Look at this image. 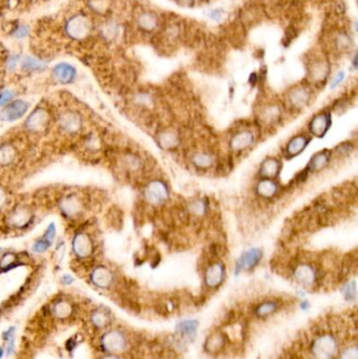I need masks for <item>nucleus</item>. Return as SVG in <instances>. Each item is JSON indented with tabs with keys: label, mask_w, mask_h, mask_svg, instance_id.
I'll list each match as a JSON object with an SVG mask.
<instances>
[{
	"label": "nucleus",
	"mask_w": 358,
	"mask_h": 359,
	"mask_svg": "<svg viewBox=\"0 0 358 359\" xmlns=\"http://www.w3.org/2000/svg\"><path fill=\"white\" fill-rule=\"evenodd\" d=\"M309 352L313 359H335L339 352L338 338L330 332L319 333L311 340Z\"/></svg>",
	"instance_id": "1"
},
{
	"label": "nucleus",
	"mask_w": 358,
	"mask_h": 359,
	"mask_svg": "<svg viewBox=\"0 0 358 359\" xmlns=\"http://www.w3.org/2000/svg\"><path fill=\"white\" fill-rule=\"evenodd\" d=\"M73 251L78 258H88L95 252V243L89 234L79 232L73 238Z\"/></svg>",
	"instance_id": "2"
},
{
	"label": "nucleus",
	"mask_w": 358,
	"mask_h": 359,
	"mask_svg": "<svg viewBox=\"0 0 358 359\" xmlns=\"http://www.w3.org/2000/svg\"><path fill=\"white\" fill-rule=\"evenodd\" d=\"M30 104L25 100H14L8 103L0 111V120L4 122H15L21 119L28 112Z\"/></svg>",
	"instance_id": "3"
},
{
	"label": "nucleus",
	"mask_w": 358,
	"mask_h": 359,
	"mask_svg": "<svg viewBox=\"0 0 358 359\" xmlns=\"http://www.w3.org/2000/svg\"><path fill=\"white\" fill-rule=\"evenodd\" d=\"M91 285L99 290H110L115 282V275L105 266H98L92 269L89 275Z\"/></svg>",
	"instance_id": "4"
},
{
	"label": "nucleus",
	"mask_w": 358,
	"mask_h": 359,
	"mask_svg": "<svg viewBox=\"0 0 358 359\" xmlns=\"http://www.w3.org/2000/svg\"><path fill=\"white\" fill-rule=\"evenodd\" d=\"M144 197L149 204L161 205L168 199L167 186L160 180L150 182L144 189Z\"/></svg>",
	"instance_id": "5"
},
{
	"label": "nucleus",
	"mask_w": 358,
	"mask_h": 359,
	"mask_svg": "<svg viewBox=\"0 0 358 359\" xmlns=\"http://www.w3.org/2000/svg\"><path fill=\"white\" fill-rule=\"evenodd\" d=\"M228 342V337L223 331H214L206 337L204 343V351L210 355H218L225 349Z\"/></svg>",
	"instance_id": "6"
},
{
	"label": "nucleus",
	"mask_w": 358,
	"mask_h": 359,
	"mask_svg": "<svg viewBox=\"0 0 358 359\" xmlns=\"http://www.w3.org/2000/svg\"><path fill=\"white\" fill-rule=\"evenodd\" d=\"M225 277V267L222 262H214L207 268L204 281L205 286L209 289H217L222 285Z\"/></svg>",
	"instance_id": "7"
},
{
	"label": "nucleus",
	"mask_w": 358,
	"mask_h": 359,
	"mask_svg": "<svg viewBox=\"0 0 358 359\" xmlns=\"http://www.w3.org/2000/svg\"><path fill=\"white\" fill-rule=\"evenodd\" d=\"M295 280L304 287H312L317 280L316 270L309 264H300L293 271Z\"/></svg>",
	"instance_id": "8"
},
{
	"label": "nucleus",
	"mask_w": 358,
	"mask_h": 359,
	"mask_svg": "<svg viewBox=\"0 0 358 359\" xmlns=\"http://www.w3.org/2000/svg\"><path fill=\"white\" fill-rule=\"evenodd\" d=\"M90 29V25L87 19L83 16H76L71 18L67 23V33L75 38V39H81L84 38Z\"/></svg>",
	"instance_id": "9"
},
{
	"label": "nucleus",
	"mask_w": 358,
	"mask_h": 359,
	"mask_svg": "<svg viewBox=\"0 0 358 359\" xmlns=\"http://www.w3.org/2000/svg\"><path fill=\"white\" fill-rule=\"evenodd\" d=\"M49 123V113L41 108L34 110L26 121V127L33 131L38 132L43 130Z\"/></svg>",
	"instance_id": "10"
},
{
	"label": "nucleus",
	"mask_w": 358,
	"mask_h": 359,
	"mask_svg": "<svg viewBox=\"0 0 358 359\" xmlns=\"http://www.w3.org/2000/svg\"><path fill=\"white\" fill-rule=\"evenodd\" d=\"M331 126V116L328 112L316 115L310 122L309 128L312 134L318 138H323Z\"/></svg>",
	"instance_id": "11"
},
{
	"label": "nucleus",
	"mask_w": 358,
	"mask_h": 359,
	"mask_svg": "<svg viewBox=\"0 0 358 359\" xmlns=\"http://www.w3.org/2000/svg\"><path fill=\"white\" fill-rule=\"evenodd\" d=\"M55 236H56V226L54 223H52L49 225L44 234L40 238L36 240L35 243L33 244V246H32L33 252H35L37 254H41V253L46 252L50 249L51 245L53 244Z\"/></svg>",
	"instance_id": "12"
},
{
	"label": "nucleus",
	"mask_w": 358,
	"mask_h": 359,
	"mask_svg": "<svg viewBox=\"0 0 358 359\" xmlns=\"http://www.w3.org/2000/svg\"><path fill=\"white\" fill-rule=\"evenodd\" d=\"M199 327V321L195 319H186L181 321L177 326V343L186 342V340H192L196 336L197 330Z\"/></svg>",
	"instance_id": "13"
},
{
	"label": "nucleus",
	"mask_w": 358,
	"mask_h": 359,
	"mask_svg": "<svg viewBox=\"0 0 358 359\" xmlns=\"http://www.w3.org/2000/svg\"><path fill=\"white\" fill-rule=\"evenodd\" d=\"M260 258H261V252L258 249L252 248L243 253V255H241L236 265V270L250 271L259 262Z\"/></svg>",
	"instance_id": "14"
},
{
	"label": "nucleus",
	"mask_w": 358,
	"mask_h": 359,
	"mask_svg": "<svg viewBox=\"0 0 358 359\" xmlns=\"http://www.w3.org/2000/svg\"><path fill=\"white\" fill-rule=\"evenodd\" d=\"M254 137L250 131L244 130L237 132L230 140V148L234 151H242L253 144Z\"/></svg>",
	"instance_id": "15"
},
{
	"label": "nucleus",
	"mask_w": 358,
	"mask_h": 359,
	"mask_svg": "<svg viewBox=\"0 0 358 359\" xmlns=\"http://www.w3.org/2000/svg\"><path fill=\"white\" fill-rule=\"evenodd\" d=\"M53 73H54V77L57 79V81L63 84L70 83L71 81H74L75 78H76V69L74 68V66L67 63H61L56 65L54 67Z\"/></svg>",
	"instance_id": "16"
},
{
	"label": "nucleus",
	"mask_w": 358,
	"mask_h": 359,
	"mask_svg": "<svg viewBox=\"0 0 358 359\" xmlns=\"http://www.w3.org/2000/svg\"><path fill=\"white\" fill-rule=\"evenodd\" d=\"M80 125H81V120L76 112L65 111L60 115L59 126L63 130L67 132H75L79 129Z\"/></svg>",
	"instance_id": "17"
},
{
	"label": "nucleus",
	"mask_w": 358,
	"mask_h": 359,
	"mask_svg": "<svg viewBox=\"0 0 358 359\" xmlns=\"http://www.w3.org/2000/svg\"><path fill=\"white\" fill-rule=\"evenodd\" d=\"M280 163L274 158H268L264 161L259 167V175L264 179L276 178L280 172Z\"/></svg>",
	"instance_id": "18"
},
{
	"label": "nucleus",
	"mask_w": 358,
	"mask_h": 359,
	"mask_svg": "<svg viewBox=\"0 0 358 359\" xmlns=\"http://www.w3.org/2000/svg\"><path fill=\"white\" fill-rule=\"evenodd\" d=\"M279 309L278 302L275 300H265L261 301L254 308L253 312L256 318L264 319L271 316Z\"/></svg>",
	"instance_id": "19"
},
{
	"label": "nucleus",
	"mask_w": 358,
	"mask_h": 359,
	"mask_svg": "<svg viewBox=\"0 0 358 359\" xmlns=\"http://www.w3.org/2000/svg\"><path fill=\"white\" fill-rule=\"evenodd\" d=\"M278 186L272 179H262L257 183L256 194L261 198H272L276 195Z\"/></svg>",
	"instance_id": "20"
},
{
	"label": "nucleus",
	"mask_w": 358,
	"mask_h": 359,
	"mask_svg": "<svg viewBox=\"0 0 358 359\" xmlns=\"http://www.w3.org/2000/svg\"><path fill=\"white\" fill-rule=\"evenodd\" d=\"M309 143V139L305 136H296L291 139L287 146H286V153L289 157H295L303 153V150L307 147Z\"/></svg>",
	"instance_id": "21"
},
{
	"label": "nucleus",
	"mask_w": 358,
	"mask_h": 359,
	"mask_svg": "<svg viewBox=\"0 0 358 359\" xmlns=\"http://www.w3.org/2000/svg\"><path fill=\"white\" fill-rule=\"evenodd\" d=\"M330 151L329 150H323L320 153L314 155L307 167L309 172H320V170L324 169L329 161H330Z\"/></svg>",
	"instance_id": "22"
},
{
	"label": "nucleus",
	"mask_w": 358,
	"mask_h": 359,
	"mask_svg": "<svg viewBox=\"0 0 358 359\" xmlns=\"http://www.w3.org/2000/svg\"><path fill=\"white\" fill-rule=\"evenodd\" d=\"M61 210L64 214L67 217L71 218L77 216L80 212L81 209V202L76 199V197L70 196L68 198H65L61 202Z\"/></svg>",
	"instance_id": "23"
},
{
	"label": "nucleus",
	"mask_w": 358,
	"mask_h": 359,
	"mask_svg": "<svg viewBox=\"0 0 358 359\" xmlns=\"http://www.w3.org/2000/svg\"><path fill=\"white\" fill-rule=\"evenodd\" d=\"M289 99H290V102L293 106L300 108L308 103L309 92L307 89H305L303 87H298V88H295L291 91Z\"/></svg>",
	"instance_id": "24"
},
{
	"label": "nucleus",
	"mask_w": 358,
	"mask_h": 359,
	"mask_svg": "<svg viewBox=\"0 0 358 359\" xmlns=\"http://www.w3.org/2000/svg\"><path fill=\"white\" fill-rule=\"evenodd\" d=\"M158 143L162 148L173 149L179 144V137L173 131H163L158 136Z\"/></svg>",
	"instance_id": "25"
},
{
	"label": "nucleus",
	"mask_w": 358,
	"mask_h": 359,
	"mask_svg": "<svg viewBox=\"0 0 358 359\" xmlns=\"http://www.w3.org/2000/svg\"><path fill=\"white\" fill-rule=\"evenodd\" d=\"M158 22V19L156 17L155 14L152 13H145L143 15L140 16L139 18V25L141 28H143L144 30L150 31L156 28Z\"/></svg>",
	"instance_id": "26"
},
{
	"label": "nucleus",
	"mask_w": 358,
	"mask_h": 359,
	"mask_svg": "<svg viewBox=\"0 0 358 359\" xmlns=\"http://www.w3.org/2000/svg\"><path fill=\"white\" fill-rule=\"evenodd\" d=\"M329 67L325 62H318L311 68V76L314 80H323L327 77Z\"/></svg>",
	"instance_id": "27"
},
{
	"label": "nucleus",
	"mask_w": 358,
	"mask_h": 359,
	"mask_svg": "<svg viewBox=\"0 0 358 359\" xmlns=\"http://www.w3.org/2000/svg\"><path fill=\"white\" fill-rule=\"evenodd\" d=\"M194 164L199 168H208L212 164V157L208 154H197L193 158Z\"/></svg>",
	"instance_id": "28"
},
{
	"label": "nucleus",
	"mask_w": 358,
	"mask_h": 359,
	"mask_svg": "<svg viewBox=\"0 0 358 359\" xmlns=\"http://www.w3.org/2000/svg\"><path fill=\"white\" fill-rule=\"evenodd\" d=\"M336 359H358V349L356 344L350 345L342 351H339Z\"/></svg>",
	"instance_id": "29"
},
{
	"label": "nucleus",
	"mask_w": 358,
	"mask_h": 359,
	"mask_svg": "<svg viewBox=\"0 0 358 359\" xmlns=\"http://www.w3.org/2000/svg\"><path fill=\"white\" fill-rule=\"evenodd\" d=\"M189 210L196 216H202L206 211V204L201 200H197L190 204Z\"/></svg>",
	"instance_id": "30"
},
{
	"label": "nucleus",
	"mask_w": 358,
	"mask_h": 359,
	"mask_svg": "<svg viewBox=\"0 0 358 359\" xmlns=\"http://www.w3.org/2000/svg\"><path fill=\"white\" fill-rule=\"evenodd\" d=\"M22 67L28 70H35V69H40L43 67V63L38 61L35 58H26L22 62Z\"/></svg>",
	"instance_id": "31"
},
{
	"label": "nucleus",
	"mask_w": 358,
	"mask_h": 359,
	"mask_svg": "<svg viewBox=\"0 0 358 359\" xmlns=\"http://www.w3.org/2000/svg\"><path fill=\"white\" fill-rule=\"evenodd\" d=\"M344 295L347 300H353L356 298V285L355 281L349 282L344 287Z\"/></svg>",
	"instance_id": "32"
},
{
	"label": "nucleus",
	"mask_w": 358,
	"mask_h": 359,
	"mask_svg": "<svg viewBox=\"0 0 358 359\" xmlns=\"http://www.w3.org/2000/svg\"><path fill=\"white\" fill-rule=\"evenodd\" d=\"M14 97H15L14 91H12L10 89H6V90L0 92V107H4L8 103L13 101Z\"/></svg>",
	"instance_id": "33"
},
{
	"label": "nucleus",
	"mask_w": 358,
	"mask_h": 359,
	"mask_svg": "<svg viewBox=\"0 0 358 359\" xmlns=\"http://www.w3.org/2000/svg\"><path fill=\"white\" fill-rule=\"evenodd\" d=\"M14 155L11 148L9 147H4L0 149V164L2 163H10L11 160L13 159Z\"/></svg>",
	"instance_id": "34"
},
{
	"label": "nucleus",
	"mask_w": 358,
	"mask_h": 359,
	"mask_svg": "<svg viewBox=\"0 0 358 359\" xmlns=\"http://www.w3.org/2000/svg\"><path fill=\"white\" fill-rule=\"evenodd\" d=\"M353 149V145L350 143H344L341 144L339 146H337L336 151L338 155H348L349 153H351V150Z\"/></svg>",
	"instance_id": "35"
},
{
	"label": "nucleus",
	"mask_w": 358,
	"mask_h": 359,
	"mask_svg": "<svg viewBox=\"0 0 358 359\" xmlns=\"http://www.w3.org/2000/svg\"><path fill=\"white\" fill-rule=\"evenodd\" d=\"M74 280H75L74 277L71 275H69V274H65V275H63L61 277V282L63 283V285H66V286L71 285V283L74 282Z\"/></svg>",
	"instance_id": "36"
},
{
	"label": "nucleus",
	"mask_w": 358,
	"mask_h": 359,
	"mask_svg": "<svg viewBox=\"0 0 358 359\" xmlns=\"http://www.w3.org/2000/svg\"><path fill=\"white\" fill-rule=\"evenodd\" d=\"M344 77H345V74H344V73H339V74L336 76V78H335V79L333 80V82H332V87H335L337 84L341 83V82L343 81Z\"/></svg>",
	"instance_id": "37"
},
{
	"label": "nucleus",
	"mask_w": 358,
	"mask_h": 359,
	"mask_svg": "<svg viewBox=\"0 0 358 359\" xmlns=\"http://www.w3.org/2000/svg\"><path fill=\"white\" fill-rule=\"evenodd\" d=\"M27 32H28V29L25 27H21V28H19V30L17 31L16 36L17 37H25L27 35Z\"/></svg>",
	"instance_id": "38"
},
{
	"label": "nucleus",
	"mask_w": 358,
	"mask_h": 359,
	"mask_svg": "<svg viewBox=\"0 0 358 359\" xmlns=\"http://www.w3.org/2000/svg\"><path fill=\"white\" fill-rule=\"evenodd\" d=\"M5 201H6V196L4 194V192L0 189V207H2L4 204H5Z\"/></svg>",
	"instance_id": "39"
},
{
	"label": "nucleus",
	"mask_w": 358,
	"mask_h": 359,
	"mask_svg": "<svg viewBox=\"0 0 358 359\" xmlns=\"http://www.w3.org/2000/svg\"><path fill=\"white\" fill-rule=\"evenodd\" d=\"M16 64H17V58H16V57H13V58H11V59H10V63H9V65H10V67H11V68H14V67L16 66Z\"/></svg>",
	"instance_id": "40"
},
{
	"label": "nucleus",
	"mask_w": 358,
	"mask_h": 359,
	"mask_svg": "<svg viewBox=\"0 0 358 359\" xmlns=\"http://www.w3.org/2000/svg\"><path fill=\"white\" fill-rule=\"evenodd\" d=\"M3 356H4V349L0 348V359L3 358Z\"/></svg>",
	"instance_id": "41"
},
{
	"label": "nucleus",
	"mask_w": 358,
	"mask_h": 359,
	"mask_svg": "<svg viewBox=\"0 0 358 359\" xmlns=\"http://www.w3.org/2000/svg\"><path fill=\"white\" fill-rule=\"evenodd\" d=\"M3 251H4V249H3L2 247H0V253H3Z\"/></svg>",
	"instance_id": "42"
}]
</instances>
